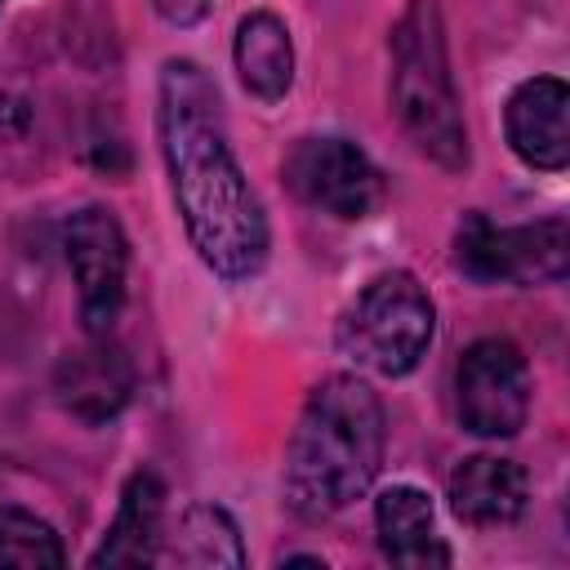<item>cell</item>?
<instances>
[{
	"instance_id": "30bf717a",
	"label": "cell",
	"mask_w": 570,
	"mask_h": 570,
	"mask_svg": "<svg viewBox=\"0 0 570 570\" xmlns=\"http://www.w3.org/2000/svg\"><path fill=\"white\" fill-rule=\"evenodd\" d=\"M53 392L67 414H76L85 423H107L125 410V401L134 392V370L120 347H111L107 338H94V347L67 356L58 365Z\"/></svg>"
},
{
	"instance_id": "ba28073f",
	"label": "cell",
	"mask_w": 570,
	"mask_h": 570,
	"mask_svg": "<svg viewBox=\"0 0 570 570\" xmlns=\"http://www.w3.org/2000/svg\"><path fill=\"white\" fill-rule=\"evenodd\" d=\"M289 187L334 218H365L379 205V169L347 138H303L285 160Z\"/></svg>"
},
{
	"instance_id": "277c9868",
	"label": "cell",
	"mask_w": 570,
	"mask_h": 570,
	"mask_svg": "<svg viewBox=\"0 0 570 570\" xmlns=\"http://www.w3.org/2000/svg\"><path fill=\"white\" fill-rule=\"evenodd\" d=\"M432 325L436 312L428 289L410 272H383L347 307L338 325V343L356 365L383 379H401L423 361L432 343Z\"/></svg>"
},
{
	"instance_id": "8992f818",
	"label": "cell",
	"mask_w": 570,
	"mask_h": 570,
	"mask_svg": "<svg viewBox=\"0 0 570 570\" xmlns=\"http://www.w3.org/2000/svg\"><path fill=\"white\" fill-rule=\"evenodd\" d=\"M62 249L80 298V325L89 338H107L125 307V272L129 245L111 209L85 205L62 223Z\"/></svg>"
},
{
	"instance_id": "52a82bcc",
	"label": "cell",
	"mask_w": 570,
	"mask_h": 570,
	"mask_svg": "<svg viewBox=\"0 0 570 570\" xmlns=\"http://www.w3.org/2000/svg\"><path fill=\"white\" fill-rule=\"evenodd\" d=\"M459 423L476 436H517L530 410V370L508 338H476L454 370Z\"/></svg>"
},
{
	"instance_id": "8fae6325",
	"label": "cell",
	"mask_w": 570,
	"mask_h": 570,
	"mask_svg": "<svg viewBox=\"0 0 570 570\" xmlns=\"http://www.w3.org/2000/svg\"><path fill=\"white\" fill-rule=\"evenodd\" d=\"M160 517H165V485L156 472H134L120 490V508L94 548L89 566H151L160 561Z\"/></svg>"
},
{
	"instance_id": "9a60e30c",
	"label": "cell",
	"mask_w": 570,
	"mask_h": 570,
	"mask_svg": "<svg viewBox=\"0 0 570 570\" xmlns=\"http://www.w3.org/2000/svg\"><path fill=\"white\" fill-rule=\"evenodd\" d=\"M169 557L183 561V566H240L245 561V548H240L236 521L223 508L196 503V508L183 512V521L174 530Z\"/></svg>"
},
{
	"instance_id": "6da1fadb",
	"label": "cell",
	"mask_w": 570,
	"mask_h": 570,
	"mask_svg": "<svg viewBox=\"0 0 570 570\" xmlns=\"http://www.w3.org/2000/svg\"><path fill=\"white\" fill-rule=\"evenodd\" d=\"M156 129L174 205L200 263L223 281L258 276L267 263V218L227 142L218 89L191 58L165 62Z\"/></svg>"
},
{
	"instance_id": "5b68a950",
	"label": "cell",
	"mask_w": 570,
	"mask_h": 570,
	"mask_svg": "<svg viewBox=\"0 0 570 570\" xmlns=\"http://www.w3.org/2000/svg\"><path fill=\"white\" fill-rule=\"evenodd\" d=\"M454 263L481 281H512V285H552L570 267V236L566 218H539L525 227H494L485 214H463L454 236Z\"/></svg>"
},
{
	"instance_id": "e0dca14e",
	"label": "cell",
	"mask_w": 570,
	"mask_h": 570,
	"mask_svg": "<svg viewBox=\"0 0 570 570\" xmlns=\"http://www.w3.org/2000/svg\"><path fill=\"white\" fill-rule=\"evenodd\" d=\"M27 129H31V111H27V102L13 98V94H0V147L27 138Z\"/></svg>"
},
{
	"instance_id": "9c48e42d",
	"label": "cell",
	"mask_w": 570,
	"mask_h": 570,
	"mask_svg": "<svg viewBox=\"0 0 570 570\" xmlns=\"http://www.w3.org/2000/svg\"><path fill=\"white\" fill-rule=\"evenodd\" d=\"M508 142L530 169H566L570 160V89L557 76L525 80L503 111Z\"/></svg>"
},
{
	"instance_id": "7a4b0ae2",
	"label": "cell",
	"mask_w": 570,
	"mask_h": 570,
	"mask_svg": "<svg viewBox=\"0 0 570 570\" xmlns=\"http://www.w3.org/2000/svg\"><path fill=\"white\" fill-rule=\"evenodd\" d=\"M383 463V405L356 374L312 387L285 445V503L303 521H325L356 503Z\"/></svg>"
},
{
	"instance_id": "ac0fdd59",
	"label": "cell",
	"mask_w": 570,
	"mask_h": 570,
	"mask_svg": "<svg viewBox=\"0 0 570 570\" xmlns=\"http://www.w3.org/2000/svg\"><path fill=\"white\" fill-rule=\"evenodd\" d=\"M151 9L169 22V27H196L209 13V0H151Z\"/></svg>"
},
{
	"instance_id": "5bb4252c",
	"label": "cell",
	"mask_w": 570,
	"mask_h": 570,
	"mask_svg": "<svg viewBox=\"0 0 570 570\" xmlns=\"http://www.w3.org/2000/svg\"><path fill=\"white\" fill-rule=\"evenodd\" d=\"M232 58H236L240 85L254 98L276 102V98L289 94V85H294V45H289V31H285V22L276 13L240 18Z\"/></svg>"
},
{
	"instance_id": "d6986e66",
	"label": "cell",
	"mask_w": 570,
	"mask_h": 570,
	"mask_svg": "<svg viewBox=\"0 0 570 570\" xmlns=\"http://www.w3.org/2000/svg\"><path fill=\"white\" fill-rule=\"evenodd\" d=\"M281 566H325L321 557H298V552H289V557H281Z\"/></svg>"
},
{
	"instance_id": "7c38bea8",
	"label": "cell",
	"mask_w": 570,
	"mask_h": 570,
	"mask_svg": "<svg viewBox=\"0 0 570 570\" xmlns=\"http://www.w3.org/2000/svg\"><path fill=\"white\" fill-rule=\"evenodd\" d=\"M450 508L468 525H508L525 512V472L499 454H472L450 472Z\"/></svg>"
},
{
	"instance_id": "2e32d148",
	"label": "cell",
	"mask_w": 570,
	"mask_h": 570,
	"mask_svg": "<svg viewBox=\"0 0 570 570\" xmlns=\"http://www.w3.org/2000/svg\"><path fill=\"white\" fill-rule=\"evenodd\" d=\"M0 561L4 566H62L67 548L49 521L27 508H0Z\"/></svg>"
},
{
	"instance_id": "3957f363",
	"label": "cell",
	"mask_w": 570,
	"mask_h": 570,
	"mask_svg": "<svg viewBox=\"0 0 570 570\" xmlns=\"http://www.w3.org/2000/svg\"><path fill=\"white\" fill-rule=\"evenodd\" d=\"M392 111L428 160L441 169L468 165V129L436 0H410L392 27Z\"/></svg>"
},
{
	"instance_id": "4fadbf2b",
	"label": "cell",
	"mask_w": 570,
	"mask_h": 570,
	"mask_svg": "<svg viewBox=\"0 0 570 570\" xmlns=\"http://www.w3.org/2000/svg\"><path fill=\"white\" fill-rule=\"evenodd\" d=\"M374 530L379 548L396 566H445L450 552L432 534V503L414 485H392L374 503Z\"/></svg>"
}]
</instances>
